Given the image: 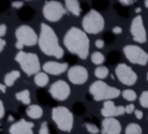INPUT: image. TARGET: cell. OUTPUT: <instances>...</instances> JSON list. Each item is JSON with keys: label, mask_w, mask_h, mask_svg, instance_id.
<instances>
[{"label": "cell", "mask_w": 148, "mask_h": 134, "mask_svg": "<svg viewBox=\"0 0 148 134\" xmlns=\"http://www.w3.org/2000/svg\"><path fill=\"white\" fill-rule=\"evenodd\" d=\"M64 45L72 53L80 59L86 60L89 55L90 42L87 32L77 27L69 28L64 35Z\"/></svg>", "instance_id": "cell-1"}, {"label": "cell", "mask_w": 148, "mask_h": 134, "mask_svg": "<svg viewBox=\"0 0 148 134\" xmlns=\"http://www.w3.org/2000/svg\"><path fill=\"white\" fill-rule=\"evenodd\" d=\"M38 46L39 50L50 57H53L56 59H61L64 55V49L61 47L58 36L46 23H40V31L38 36Z\"/></svg>", "instance_id": "cell-2"}, {"label": "cell", "mask_w": 148, "mask_h": 134, "mask_svg": "<svg viewBox=\"0 0 148 134\" xmlns=\"http://www.w3.org/2000/svg\"><path fill=\"white\" fill-rule=\"evenodd\" d=\"M89 94L96 102L114 99L120 95V90L116 87H111L103 80H97L92 82L89 87Z\"/></svg>", "instance_id": "cell-3"}, {"label": "cell", "mask_w": 148, "mask_h": 134, "mask_svg": "<svg viewBox=\"0 0 148 134\" xmlns=\"http://www.w3.org/2000/svg\"><path fill=\"white\" fill-rule=\"evenodd\" d=\"M15 61L20 65L21 69L27 75H36L38 72H40L42 66L39 62V58L36 53L24 52L21 50L16 53Z\"/></svg>", "instance_id": "cell-4"}, {"label": "cell", "mask_w": 148, "mask_h": 134, "mask_svg": "<svg viewBox=\"0 0 148 134\" xmlns=\"http://www.w3.org/2000/svg\"><path fill=\"white\" fill-rule=\"evenodd\" d=\"M51 118L56 126L66 133H69L74 125V116L66 106H54L51 111Z\"/></svg>", "instance_id": "cell-5"}, {"label": "cell", "mask_w": 148, "mask_h": 134, "mask_svg": "<svg viewBox=\"0 0 148 134\" xmlns=\"http://www.w3.org/2000/svg\"><path fill=\"white\" fill-rule=\"evenodd\" d=\"M82 29L90 35H97L99 32L103 31L104 25H105V21L104 17L102 16V14L95 9L89 10L82 18Z\"/></svg>", "instance_id": "cell-6"}, {"label": "cell", "mask_w": 148, "mask_h": 134, "mask_svg": "<svg viewBox=\"0 0 148 134\" xmlns=\"http://www.w3.org/2000/svg\"><path fill=\"white\" fill-rule=\"evenodd\" d=\"M66 7L62 6L61 2L57 0H50L46 1L43 6L42 13L46 21L49 22H58L62 18V16L66 14Z\"/></svg>", "instance_id": "cell-7"}, {"label": "cell", "mask_w": 148, "mask_h": 134, "mask_svg": "<svg viewBox=\"0 0 148 134\" xmlns=\"http://www.w3.org/2000/svg\"><path fill=\"white\" fill-rule=\"evenodd\" d=\"M123 52L125 58L131 64L145 66L148 62V53L143 49H141L139 45H135V44L125 45L123 49Z\"/></svg>", "instance_id": "cell-8"}, {"label": "cell", "mask_w": 148, "mask_h": 134, "mask_svg": "<svg viewBox=\"0 0 148 134\" xmlns=\"http://www.w3.org/2000/svg\"><path fill=\"white\" fill-rule=\"evenodd\" d=\"M15 38H16V42L22 43L24 46H34L38 44V37L36 31L27 24H22L16 28Z\"/></svg>", "instance_id": "cell-9"}, {"label": "cell", "mask_w": 148, "mask_h": 134, "mask_svg": "<svg viewBox=\"0 0 148 134\" xmlns=\"http://www.w3.org/2000/svg\"><path fill=\"white\" fill-rule=\"evenodd\" d=\"M114 74L120 83L125 85H134L138 81L136 73L127 64H118L114 68Z\"/></svg>", "instance_id": "cell-10"}, {"label": "cell", "mask_w": 148, "mask_h": 134, "mask_svg": "<svg viewBox=\"0 0 148 134\" xmlns=\"http://www.w3.org/2000/svg\"><path fill=\"white\" fill-rule=\"evenodd\" d=\"M130 32L132 35V38L134 42L139 44H143L147 40V31L143 24V18L140 14H138L131 22L130 25Z\"/></svg>", "instance_id": "cell-11"}, {"label": "cell", "mask_w": 148, "mask_h": 134, "mask_svg": "<svg viewBox=\"0 0 148 134\" xmlns=\"http://www.w3.org/2000/svg\"><path fill=\"white\" fill-rule=\"evenodd\" d=\"M50 95L56 99V100H59V102H62V100H66L69 95H71V87L68 85V83L64 80H58L56 82H53L50 87V90H49Z\"/></svg>", "instance_id": "cell-12"}, {"label": "cell", "mask_w": 148, "mask_h": 134, "mask_svg": "<svg viewBox=\"0 0 148 134\" xmlns=\"http://www.w3.org/2000/svg\"><path fill=\"white\" fill-rule=\"evenodd\" d=\"M67 77L71 83L75 84V85H81L87 82V80L89 77V73L86 67H83L81 65H75V66H72L68 68Z\"/></svg>", "instance_id": "cell-13"}, {"label": "cell", "mask_w": 148, "mask_h": 134, "mask_svg": "<svg viewBox=\"0 0 148 134\" xmlns=\"http://www.w3.org/2000/svg\"><path fill=\"white\" fill-rule=\"evenodd\" d=\"M101 113L104 118H110V117L123 116L126 113V111H125V106H123V105L117 106V105H114L112 99H109V100H104L103 107L101 109Z\"/></svg>", "instance_id": "cell-14"}, {"label": "cell", "mask_w": 148, "mask_h": 134, "mask_svg": "<svg viewBox=\"0 0 148 134\" xmlns=\"http://www.w3.org/2000/svg\"><path fill=\"white\" fill-rule=\"evenodd\" d=\"M9 134H34V122L25 119H20L10 125L8 129Z\"/></svg>", "instance_id": "cell-15"}, {"label": "cell", "mask_w": 148, "mask_h": 134, "mask_svg": "<svg viewBox=\"0 0 148 134\" xmlns=\"http://www.w3.org/2000/svg\"><path fill=\"white\" fill-rule=\"evenodd\" d=\"M102 134H120L121 124L116 117L104 118L102 120Z\"/></svg>", "instance_id": "cell-16"}, {"label": "cell", "mask_w": 148, "mask_h": 134, "mask_svg": "<svg viewBox=\"0 0 148 134\" xmlns=\"http://www.w3.org/2000/svg\"><path fill=\"white\" fill-rule=\"evenodd\" d=\"M42 69L49 75H60L68 70V65L59 61H46L42 65Z\"/></svg>", "instance_id": "cell-17"}, {"label": "cell", "mask_w": 148, "mask_h": 134, "mask_svg": "<svg viewBox=\"0 0 148 134\" xmlns=\"http://www.w3.org/2000/svg\"><path fill=\"white\" fill-rule=\"evenodd\" d=\"M65 7L67 12H69L74 16H80L81 14V5L79 0H64Z\"/></svg>", "instance_id": "cell-18"}, {"label": "cell", "mask_w": 148, "mask_h": 134, "mask_svg": "<svg viewBox=\"0 0 148 134\" xmlns=\"http://www.w3.org/2000/svg\"><path fill=\"white\" fill-rule=\"evenodd\" d=\"M25 113L31 119H39L43 116V109L38 104H30V105H28Z\"/></svg>", "instance_id": "cell-19"}, {"label": "cell", "mask_w": 148, "mask_h": 134, "mask_svg": "<svg viewBox=\"0 0 148 134\" xmlns=\"http://www.w3.org/2000/svg\"><path fill=\"white\" fill-rule=\"evenodd\" d=\"M20 76H21L20 70H16V69L10 70V72H8V73L3 76V83H5L7 87H13L14 83L20 79Z\"/></svg>", "instance_id": "cell-20"}, {"label": "cell", "mask_w": 148, "mask_h": 134, "mask_svg": "<svg viewBox=\"0 0 148 134\" xmlns=\"http://www.w3.org/2000/svg\"><path fill=\"white\" fill-rule=\"evenodd\" d=\"M49 80H50L49 74L45 73L44 70H43V72H38V73L34 76V82H35V84H36L37 87H40V88L45 87V85L49 83Z\"/></svg>", "instance_id": "cell-21"}, {"label": "cell", "mask_w": 148, "mask_h": 134, "mask_svg": "<svg viewBox=\"0 0 148 134\" xmlns=\"http://www.w3.org/2000/svg\"><path fill=\"white\" fill-rule=\"evenodd\" d=\"M15 98L17 100H20L22 104L24 105H30L31 103V98H30V91L28 89H24V90H21V91H17L15 94Z\"/></svg>", "instance_id": "cell-22"}, {"label": "cell", "mask_w": 148, "mask_h": 134, "mask_svg": "<svg viewBox=\"0 0 148 134\" xmlns=\"http://www.w3.org/2000/svg\"><path fill=\"white\" fill-rule=\"evenodd\" d=\"M125 134H142V128L139 124L131 122L125 127Z\"/></svg>", "instance_id": "cell-23"}, {"label": "cell", "mask_w": 148, "mask_h": 134, "mask_svg": "<svg viewBox=\"0 0 148 134\" xmlns=\"http://www.w3.org/2000/svg\"><path fill=\"white\" fill-rule=\"evenodd\" d=\"M90 59H91V62L94 65H97V66H101L104 61H105V57L102 52L99 51H96V52H92L91 55H90Z\"/></svg>", "instance_id": "cell-24"}, {"label": "cell", "mask_w": 148, "mask_h": 134, "mask_svg": "<svg viewBox=\"0 0 148 134\" xmlns=\"http://www.w3.org/2000/svg\"><path fill=\"white\" fill-rule=\"evenodd\" d=\"M94 73H95V76L98 80H104V79H106L109 76V68L101 65V66L96 67V69H95Z\"/></svg>", "instance_id": "cell-25"}, {"label": "cell", "mask_w": 148, "mask_h": 134, "mask_svg": "<svg viewBox=\"0 0 148 134\" xmlns=\"http://www.w3.org/2000/svg\"><path fill=\"white\" fill-rule=\"evenodd\" d=\"M121 96H123L124 99H126V100H128V102H134V100L138 98L136 92H135L133 89H131V88H127V89L123 90V91H121Z\"/></svg>", "instance_id": "cell-26"}, {"label": "cell", "mask_w": 148, "mask_h": 134, "mask_svg": "<svg viewBox=\"0 0 148 134\" xmlns=\"http://www.w3.org/2000/svg\"><path fill=\"white\" fill-rule=\"evenodd\" d=\"M139 103L142 107L148 109V90H145L141 92V95L139 97Z\"/></svg>", "instance_id": "cell-27"}, {"label": "cell", "mask_w": 148, "mask_h": 134, "mask_svg": "<svg viewBox=\"0 0 148 134\" xmlns=\"http://www.w3.org/2000/svg\"><path fill=\"white\" fill-rule=\"evenodd\" d=\"M84 127H86L87 132L90 133V134H97V133H99V128L95 124H92V122H86L84 124Z\"/></svg>", "instance_id": "cell-28"}, {"label": "cell", "mask_w": 148, "mask_h": 134, "mask_svg": "<svg viewBox=\"0 0 148 134\" xmlns=\"http://www.w3.org/2000/svg\"><path fill=\"white\" fill-rule=\"evenodd\" d=\"M38 134H51L50 133V128H49V125L46 121H43L40 124V127L38 129Z\"/></svg>", "instance_id": "cell-29"}, {"label": "cell", "mask_w": 148, "mask_h": 134, "mask_svg": "<svg viewBox=\"0 0 148 134\" xmlns=\"http://www.w3.org/2000/svg\"><path fill=\"white\" fill-rule=\"evenodd\" d=\"M74 111H75L76 113H82V112L84 111L83 104H81V103H75V104H74Z\"/></svg>", "instance_id": "cell-30"}, {"label": "cell", "mask_w": 148, "mask_h": 134, "mask_svg": "<svg viewBox=\"0 0 148 134\" xmlns=\"http://www.w3.org/2000/svg\"><path fill=\"white\" fill-rule=\"evenodd\" d=\"M12 7L15 8V9H20L23 7V1L22 0H14L12 2Z\"/></svg>", "instance_id": "cell-31"}, {"label": "cell", "mask_w": 148, "mask_h": 134, "mask_svg": "<svg viewBox=\"0 0 148 134\" xmlns=\"http://www.w3.org/2000/svg\"><path fill=\"white\" fill-rule=\"evenodd\" d=\"M135 106H134V104H127L126 106H125V111H126V113L127 114H131V113H134L135 112Z\"/></svg>", "instance_id": "cell-32"}, {"label": "cell", "mask_w": 148, "mask_h": 134, "mask_svg": "<svg viewBox=\"0 0 148 134\" xmlns=\"http://www.w3.org/2000/svg\"><path fill=\"white\" fill-rule=\"evenodd\" d=\"M104 44H105V42H104V39H96L95 40V46H96V49H103L104 47Z\"/></svg>", "instance_id": "cell-33"}, {"label": "cell", "mask_w": 148, "mask_h": 134, "mask_svg": "<svg viewBox=\"0 0 148 134\" xmlns=\"http://www.w3.org/2000/svg\"><path fill=\"white\" fill-rule=\"evenodd\" d=\"M118 1L124 6H132L136 2V0H118Z\"/></svg>", "instance_id": "cell-34"}, {"label": "cell", "mask_w": 148, "mask_h": 134, "mask_svg": "<svg viewBox=\"0 0 148 134\" xmlns=\"http://www.w3.org/2000/svg\"><path fill=\"white\" fill-rule=\"evenodd\" d=\"M7 32V25L6 24H1L0 25V37L2 38Z\"/></svg>", "instance_id": "cell-35"}, {"label": "cell", "mask_w": 148, "mask_h": 134, "mask_svg": "<svg viewBox=\"0 0 148 134\" xmlns=\"http://www.w3.org/2000/svg\"><path fill=\"white\" fill-rule=\"evenodd\" d=\"M123 32V28L121 27H113V29H112V34L113 35H120Z\"/></svg>", "instance_id": "cell-36"}, {"label": "cell", "mask_w": 148, "mask_h": 134, "mask_svg": "<svg viewBox=\"0 0 148 134\" xmlns=\"http://www.w3.org/2000/svg\"><path fill=\"white\" fill-rule=\"evenodd\" d=\"M5 117V105H3V102L0 100V119H2Z\"/></svg>", "instance_id": "cell-37"}, {"label": "cell", "mask_w": 148, "mask_h": 134, "mask_svg": "<svg viewBox=\"0 0 148 134\" xmlns=\"http://www.w3.org/2000/svg\"><path fill=\"white\" fill-rule=\"evenodd\" d=\"M134 114H135L136 119H142V117H143V112H142L141 110H135Z\"/></svg>", "instance_id": "cell-38"}, {"label": "cell", "mask_w": 148, "mask_h": 134, "mask_svg": "<svg viewBox=\"0 0 148 134\" xmlns=\"http://www.w3.org/2000/svg\"><path fill=\"white\" fill-rule=\"evenodd\" d=\"M5 47H6V40L1 38V39H0V52H3Z\"/></svg>", "instance_id": "cell-39"}, {"label": "cell", "mask_w": 148, "mask_h": 134, "mask_svg": "<svg viewBox=\"0 0 148 134\" xmlns=\"http://www.w3.org/2000/svg\"><path fill=\"white\" fill-rule=\"evenodd\" d=\"M23 46H24V45H23L22 43H20V42H16V43H15V47L17 49V51H21V50L23 49Z\"/></svg>", "instance_id": "cell-40"}, {"label": "cell", "mask_w": 148, "mask_h": 134, "mask_svg": "<svg viewBox=\"0 0 148 134\" xmlns=\"http://www.w3.org/2000/svg\"><path fill=\"white\" fill-rule=\"evenodd\" d=\"M6 88H7V85L5 83H1L0 84V90H1L2 94H6Z\"/></svg>", "instance_id": "cell-41"}, {"label": "cell", "mask_w": 148, "mask_h": 134, "mask_svg": "<svg viewBox=\"0 0 148 134\" xmlns=\"http://www.w3.org/2000/svg\"><path fill=\"white\" fill-rule=\"evenodd\" d=\"M140 12H141V8H140V7H139V8H135V13H138V14H139Z\"/></svg>", "instance_id": "cell-42"}, {"label": "cell", "mask_w": 148, "mask_h": 134, "mask_svg": "<svg viewBox=\"0 0 148 134\" xmlns=\"http://www.w3.org/2000/svg\"><path fill=\"white\" fill-rule=\"evenodd\" d=\"M143 3H145V7H146V8H148V0H145V2H143Z\"/></svg>", "instance_id": "cell-43"}, {"label": "cell", "mask_w": 148, "mask_h": 134, "mask_svg": "<svg viewBox=\"0 0 148 134\" xmlns=\"http://www.w3.org/2000/svg\"><path fill=\"white\" fill-rule=\"evenodd\" d=\"M147 81H148V72H147Z\"/></svg>", "instance_id": "cell-44"}]
</instances>
